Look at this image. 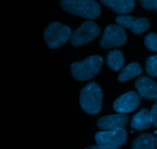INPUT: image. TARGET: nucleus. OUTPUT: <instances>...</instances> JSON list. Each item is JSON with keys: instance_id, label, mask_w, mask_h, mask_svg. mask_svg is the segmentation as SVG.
Listing matches in <instances>:
<instances>
[{"instance_id": "obj_18", "label": "nucleus", "mask_w": 157, "mask_h": 149, "mask_svg": "<svg viewBox=\"0 0 157 149\" xmlns=\"http://www.w3.org/2000/svg\"><path fill=\"white\" fill-rule=\"evenodd\" d=\"M144 44L150 50L157 51V34H148L145 38Z\"/></svg>"}, {"instance_id": "obj_7", "label": "nucleus", "mask_w": 157, "mask_h": 149, "mask_svg": "<svg viewBox=\"0 0 157 149\" xmlns=\"http://www.w3.org/2000/svg\"><path fill=\"white\" fill-rule=\"evenodd\" d=\"M94 139L98 145L119 148L125 144L127 133L124 129L106 130L97 133Z\"/></svg>"}, {"instance_id": "obj_2", "label": "nucleus", "mask_w": 157, "mask_h": 149, "mask_svg": "<svg viewBox=\"0 0 157 149\" xmlns=\"http://www.w3.org/2000/svg\"><path fill=\"white\" fill-rule=\"evenodd\" d=\"M61 6L64 11L83 18H98L101 7L95 0H61Z\"/></svg>"}, {"instance_id": "obj_20", "label": "nucleus", "mask_w": 157, "mask_h": 149, "mask_svg": "<svg viewBox=\"0 0 157 149\" xmlns=\"http://www.w3.org/2000/svg\"><path fill=\"white\" fill-rule=\"evenodd\" d=\"M150 113H151V116L153 119V124L157 128V104L153 106Z\"/></svg>"}, {"instance_id": "obj_11", "label": "nucleus", "mask_w": 157, "mask_h": 149, "mask_svg": "<svg viewBox=\"0 0 157 149\" xmlns=\"http://www.w3.org/2000/svg\"><path fill=\"white\" fill-rule=\"evenodd\" d=\"M135 87L142 97L157 99V84L147 76H142L136 80Z\"/></svg>"}, {"instance_id": "obj_14", "label": "nucleus", "mask_w": 157, "mask_h": 149, "mask_svg": "<svg viewBox=\"0 0 157 149\" xmlns=\"http://www.w3.org/2000/svg\"><path fill=\"white\" fill-rule=\"evenodd\" d=\"M141 73H142V68L140 64L135 62L131 63L121 70L118 76V80L120 82H126L129 80L139 76Z\"/></svg>"}, {"instance_id": "obj_5", "label": "nucleus", "mask_w": 157, "mask_h": 149, "mask_svg": "<svg viewBox=\"0 0 157 149\" xmlns=\"http://www.w3.org/2000/svg\"><path fill=\"white\" fill-rule=\"evenodd\" d=\"M100 32L101 30L98 24L89 20L75 31L71 38V43L75 47L84 45L98 38Z\"/></svg>"}, {"instance_id": "obj_8", "label": "nucleus", "mask_w": 157, "mask_h": 149, "mask_svg": "<svg viewBox=\"0 0 157 149\" xmlns=\"http://www.w3.org/2000/svg\"><path fill=\"white\" fill-rule=\"evenodd\" d=\"M121 27L128 28L136 35H140L149 28L150 21L146 18H135L130 15H119L115 19Z\"/></svg>"}, {"instance_id": "obj_1", "label": "nucleus", "mask_w": 157, "mask_h": 149, "mask_svg": "<svg viewBox=\"0 0 157 149\" xmlns=\"http://www.w3.org/2000/svg\"><path fill=\"white\" fill-rule=\"evenodd\" d=\"M103 93L101 87L94 82L89 83L81 90L80 104L84 112L89 114H98L102 107Z\"/></svg>"}, {"instance_id": "obj_23", "label": "nucleus", "mask_w": 157, "mask_h": 149, "mask_svg": "<svg viewBox=\"0 0 157 149\" xmlns=\"http://www.w3.org/2000/svg\"><path fill=\"white\" fill-rule=\"evenodd\" d=\"M156 12H157V6H156Z\"/></svg>"}, {"instance_id": "obj_3", "label": "nucleus", "mask_w": 157, "mask_h": 149, "mask_svg": "<svg viewBox=\"0 0 157 149\" xmlns=\"http://www.w3.org/2000/svg\"><path fill=\"white\" fill-rule=\"evenodd\" d=\"M103 58L93 55L78 62L72 63L71 68L74 77L78 81H86L94 77L101 70Z\"/></svg>"}, {"instance_id": "obj_4", "label": "nucleus", "mask_w": 157, "mask_h": 149, "mask_svg": "<svg viewBox=\"0 0 157 149\" xmlns=\"http://www.w3.org/2000/svg\"><path fill=\"white\" fill-rule=\"evenodd\" d=\"M71 38V30L68 26L53 22L46 28L44 38L49 48L55 49L65 44Z\"/></svg>"}, {"instance_id": "obj_22", "label": "nucleus", "mask_w": 157, "mask_h": 149, "mask_svg": "<svg viewBox=\"0 0 157 149\" xmlns=\"http://www.w3.org/2000/svg\"><path fill=\"white\" fill-rule=\"evenodd\" d=\"M155 145H156V148H157V137L155 138Z\"/></svg>"}, {"instance_id": "obj_13", "label": "nucleus", "mask_w": 157, "mask_h": 149, "mask_svg": "<svg viewBox=\"0 0 157 149\" xmlns=\"http://www.w3.org/2000/svg\"><path fill=\"white\" fill-rule=\"evenodd\" d=\"M101 2L118 14H127L135 7L134 0H101Z\"/></svg>"}, {"instance_id": "obj_16", "label": "nucleus", "mask_w": 157, "mask_h": 149, "mask_svg": "<svg viewBox=\"0 0 157 149\" xmlns=\"http://www.w3.org/2000/svg\"><path fill=\"white\" fill-rule=\"evenodd\" d=\"M107 64L109 67L114 71L121 70L124 64V58L122 52L118 50L109 52L107 58Z\"/></svg>"}, {"instance_id": "obj_21", "label": "nucleus", "mask_w": 157, "mask_h": 149, "mask_svg": "<svg viewBox=\"0 0 157 149\" xmlns=\"http://www.w3.org/2000/svg\"><path fill=\"white\" fill-rule=\"evenodd\" d=\"M87 149H120L119 148H114V147L105 146V145H95V146H90Z\"/></svg>"}, {"instance_id": "obj_6", "label": "nucleus", "mask_w": 157, "mask_h": 149, "mask_svg": "<svg viewBox=\"0 0 157 149\" xmlns=\"http://www.w3.org/2000/svg\"><path fill=\"white\" fill-rule=\"evenodd\" d=\"M127 42V34L121 25L110 24L104 30L102 38L100 42L101 47L105 49L119 47Z\"/></svg>"}, {"instance_id": "obj_19", "label": "nucleus", "mask_w": 157, "mask_h": 149, "mask_svg": "<svg viewBox=\"0 0 157 149\" xmlns=\"http://www.w3.org/2000/svg\"><path fill=\"white\" fill-rule=\"evenodd\" d=\"M141 6L146 9L151 10L156 9L157 6V0H139Z\"/></svg>"}, {"instance_id": "obj_12", "label": "nucleus", "mask_w": 157, "mask_h": 149, "mask_svg": "<svg viewBox=\"0 0 157 149\" xmlns=\"http://www.w3.org/2000/svg\"><path fill=\"white\" fill-rule=\"evenodd\" d=\"M153 125L151 113L147 109H143L133 117L130 126L135 130L147 129Z\"/></svg>"}, {"instance_id": "obj_15", "label": "nucleus", "mask_w": 157, "mask_h": 149, "mask_svg": "<svg viewBox=\"0 0 157 149\" xmlns=\"http://www.w3.org/2000/svg\"><path fill=\"white\" fill-rule=\"evenodd\" d=\"M132 149H156L154 136L149 133L140 135L133 142Z\"/></svg>"}, {"instance_id": "obj_9", "label": "nucleus", "mask_w": 157, "mask_h": 149, "mask_svg": "<svg viewBox=\"0 0 157 149\" xmlns=\"http://www.w3.org/2000/svg\"><path fill=\"white\" fill-rule=\"evenodd\" d=\"M140 102L139 96L133 91L122 95L115 100L113 109L118 113H131L138 108Z\"/></svg>"}, {"instance_id": "obj_17", "label": "nucleus", "mask_w": 157, "mask_h": 149, "mask_svg": "<svg viewBox=\"0 0 157 149\" xmlns=\"http://www.w3.org/2000/svg\"><path fill=\"white\" fill-rule=\"evenodd\" d=\"M146 70L151 77L157 76V55L151 56L147 59L146 64Z\"/></svg>"}, {"instance_id": "obj_10", "label": "nucleus", "mask_w": 157, "mask_h": 149, "mask_svg": "<svg viewBox=\"0 0 157 149\" xmlns=\"http://www.w3.org/2000/svg\"><path fill=\"white\" fill-rule=\"evenodd\" d=\"M128 122V118L124 113L110 115L98 119L97 125L103 130H112L124 129Z\"/></svg>"}]
</instances>
